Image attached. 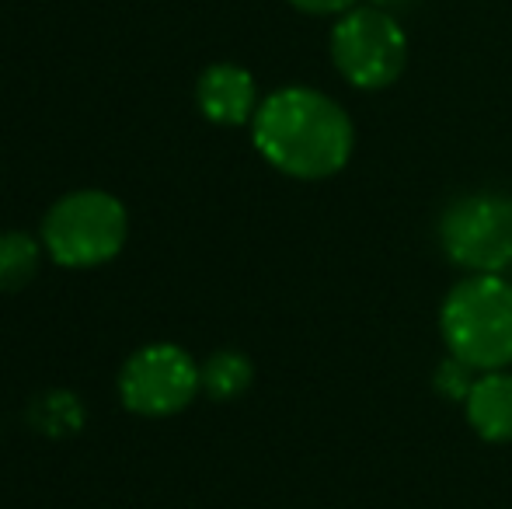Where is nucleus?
I'll return each mask as SVG.
<instances>
[{"label":"nucleus","mask_w":512,"mask_h":509,"mask_svg":"<svg viewBox=\"0 0 512 509\" xmlns=\"http://www.w3.org/2000/svg\"><path fill=\"white\" fill-rule=\"evenodd\" d=\"M203 374V394L213 401H234L255 381V367L244 353L237 349H220V353L206 356V363L199 367Z\"/></svg>","instance_id":"nucleus-9"},{"label":"nucleus","mask_w":512,"mask_h":509,"mask_svg":"<svg viewBox=\"0 0 512 509\" xmlns=\"http://www.w3.org/2000/svg\"><path fill=\"white\" fill-rule=\"evenodd\" d=\"M42 262V241L25 231L0 234V293H18L35 279Z\"/></svg>","instance_id":"nucleus-10"},{"label":"nucleus","mask_w":512,"mask_h":509,"mask_svg":"<svg viewBox=\"0 0 512 509\" xmlns=\"http://www.w3.org/2000/svg\"><path fill=\"white\" fill-rule=\"evenodd\" d=\"M199 112L216 126H251L258 105V84L241 63H209L196 81Z\"/></svg>","instance_id":"nucleus-7"},{"label":"nucleus","mask_w":512,"mask_h":509,"mask_svg":"<svg viewBox=\"0 0 512 509\" xmlns=\"http://www.w3.org/2000/svg\"><path fill=\"white\" fill-rule=\"evenodd\" d=\"M203 391L199 363L175 342H150L119 370V398L143 419H168L196 401Z\"/></svg>","instance_id":"nucleus-6"},{"label":"nucleus","mask_w":512,"mask_h":509,"mask_svg":"<svg viewBox=\"0 0 512 509\" xmlns=\"http://www.w3.org/2000/svg\"><path fill=\"white\" fill-rule=\"evenodd\" d=\"M436 238L464 276H502L512 265V196L467 192L443 206Z\"/></svg>","instance_id":"nucleus-5"},{"label":"nucleus","mask_w":512,"mask_h":509,"mask_svg":"<svg viewBox=\"0 0 512 509\" xmlns=\"http://www.w3.org/2000/svg\"><path fill=\"white\" fill-rule=\"evenodd\" d=\"M286 4H293L297 11L310 14V18H338V14L352 11L359 0H286Z\"/></svg>","instance_id":"nucleus-12"},{"label":"nucleus","mask_w":512,"mask_h":509,"mask_svg":"<svg viewBox=\"0 0 512 509\" xmlns=\"http://www.w3.org/2000/svg\"><path fill=\"white\" fill-rule=\"evenodd\" d=\"M129 213L112 192L77 189L49 206L42 248L63 269H98L126 248Z\"/></svg>","instance_id":"nucleus-3"},{"label":"nucleus","mask_w":512,"mask_h":509,"mask_svg":"<svg viewBox=\"0 0 512 509\" xmlns=\"http://www.w3.org/2000/svg\"><path fill=\"white\" fill-rule=\"evenodd\" d=\"M464 419L485 443H512V374H478L464 401Z\"/></svg>","instance_id":"nucleus-8"},{"label":"nucleus","mask_w":512,"mask_h":509,"mask_svg":"<svg viewBox=\"0 0 512 509\" xmlns=\"http://www.w3.org/2000/svg\"><path fill=\"white\" fill-rule=\"evenodd\" d=\"M328 53L345 84L359 91H384L398 84L408 67V35L398 14L377 4H356L335 18Z\"/></svg>","instance_id":"nucleus-4"},{"label":"nucleus","mask_w":512,"mask_h":509,"mask_svg":"<svg viewBox=\"0 0 512 509\" xmlns=\"http://www.w3.org/2000/svg\"><path fill=\"white\" fill-rule=\"evenodd\" d=\"M439 335L450 356L478 374L512 367V283L464 276L439 304Z\"/></svg>","instance_id":"nucleus-2"},{"label":"nucleus","mask_w":512,"mask_h":509,"mask_svg":"<svg viewBox=\"0 0 512 509\" xmlns=\"http://www.w3.org/2000/svg\"><path fill=\"white\" fill-rule=\"evenodd\" d=\"M370 4H377V7H384V11L398 14L401 7H408V4H411V0H370Z\"/></svg>","instance_id":"nucleus-13"},{"label":"nucleus","mask_w":512,"mask_h":509,"mask_svg":"<svg viewBox=\"0 0 512 509\" xmlns=\"http://www.w3.org/2000/svg\"><path fill=\"white\" fill-rule=\"evenodd\" d=\"M474 381H478V370L467 367V363H460L457 356H450V353H446V360L439 363L436 374H432V387H436V394L446 401H453V405H464Z\"/></svg>","instance_id":"nucleus-11"},{"label":"nucleus","mask_w":512,"mask_h":509,"mask_svg":"<svg viewBox=\"0 0 512 509\" xmlns=\"http://www.w3.org/2000/svg\"><path fill=\"white\" fill-rule=\"evenodd\" d=\"M251 143L279 175L324 182L352 161L356 126L331 95L307 84H286L262 98L251 119Z\"/></svg>","instance_id":"nucleus-1"}]
</instances>
